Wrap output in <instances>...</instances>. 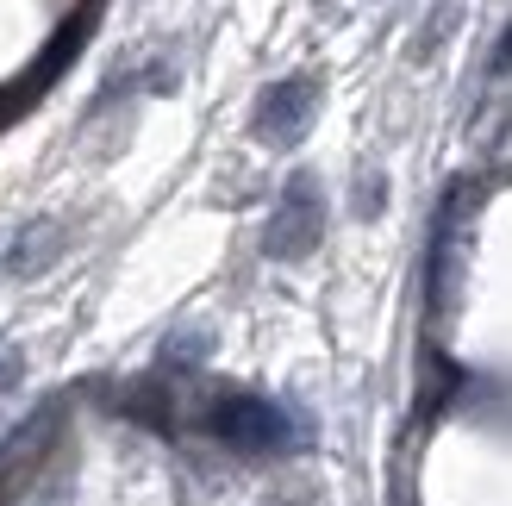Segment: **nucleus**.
<instances>
[{"label": "nucleus", "mask_w": 512, "mask_h": 506, "mask_svg": "<svg viewBox=\"0 0 512 506\" xmlns=\"http://www.w3.org/2000/svg\"><path fill=\"white\" fill-rule=\"evenodd\" d=\"M381 207H388V175H381V169H363V175H356V194H350V213H356V219H375Z\"/></svg>", "instance_id": "0eeeda50"}, {"label": "nucleus", "mask_w": 512, "mask_h": 506, "mask_svg": "<svg viewBox=\"0 0 512 506\" xmlns=\"http://www.w3.org/2000/svg\"><path fill=\"white\" fill-rule=\"evenodd\" d=\"M200 357H207V332H188V338L163 344V363H200Z\"/></svg>", "instance_id": "6e6552de"}, {"label": "nucleus", "mask_w": 512, "mask_h": 506, "mask_svg": "<svg viewBox=\"0 0 512 506\" xmlns=\"http://www.w3.org/2000/svg\"><path fill=\"white\" fill-rule=\"evenodd\" d=\"M19 369H25V363H19V350H13V344H0V388H19Z\"/></svg>", "instance_id": "1a4fd4ad"}, {"label": "nucleus", "mask_w": 512, "mask_h": 506, "mask_svg": "<svg viewBox=\"0 0 512 506\" xmlns=\"http://www.w3.org/2000/svg\"><path fill=\"white\" fill-rule=\"evenodd\" d=\"M494 75H512V25H506V38H500V50H494Z\"/></svg>", "instance_id": "9d476101"}, {"label": "nucleus", "mask_w": 512, "mask_h": 506, "mask_svg": "<svg viewBox=\"0 0 512 506\" xmlns=\"http://www.w3.org/2000/svg\"><path fill=\"white\" fill-rule=\"evenodd\" d=\"M325 238V188H319V175H288L281 182V200H275V213L263 225V257L275 263H300V257H313Z\"/></svg>", "instance_id": "f03ea898"}, {"label": "nucleus", "mask_w": 512, "mask_h": 506, "mask_svg": "<svg viewBox=\"0 0 512 506\" xmlns=\"http://www.w3.org/2000/svg\"><path fill=\"white\" fill-rule=\"evenodd\" d=\"M481 213V188L456 182L438 207V225H431V263H425V288H431V313L450 319L456 300H463V269H469V225Z\"/></svg>", "instance_id": "f257e3e1"}, {"label": "nucleus", "mask_w": 512, "mask_h": 506, "mask_svg": "<svg viewBox=\"0 0 512 506\" xmlns=\"http://www.w3.org/2000/svg\"><path fill=\"white\" fill-rule=\"evenodd\" d=\"M57 250H63V225L57 219L25 225V232L13 238V250H7V275H13V282H25V275H38V269L57 263Z\"/></svg>", "instance_id": "39448f33"}, {"label": "nucleus", "mask_w": 512, "mask_h": 506, "mask_svg": "<svg viewBox=\"0 0 512 506\" xmlns=\"http://www.w3.org/2000/svg\"><path fill=\"white\" fill-rule=\"evenodd\" d=\"M463 25V0H438V7L425 13V25H419V38H413V63H425V57H438V50L450 44V32Z\"/></svg>", "instance_id": "423d86ee"}, {"label": "nucleus", "mask_w": 512, "mask_h": 506, "mask_svg": "<svg viewBox=\"0 0 512 506\" xmlns=\"http://www.w3.org/2000/svg\"><path fill=\"white\" fill-rule=\"evenodd\" d=\"M207 432L219 444L244 450V457H263V450H281L288 444V413L263 394H219L207 407Z\"/></svg>", "instance_id": "7ed1b4c3"}, {"label": "nucleus", "mask_w": 512, "mask_h": 506, "mask_svg": "<svg viewBox=\"0 0 512 506\" xmlns=\"http://www.w3.org/2000/svg\"><path fill=\"white\" fill-rule=\"evenodd\" d=\"M313 113H319V75H281V82H269L263 100H256L250 138L269 144V150H288V144L306 138Z\"/></svg>", "instance_id": "20e7f679"}]
</instances>
